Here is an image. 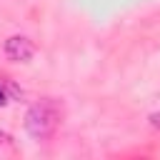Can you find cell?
I'll list each match as a JSON object with an SVG mask.
<instances>
[{
  "mask_svg": "<svg viewBox=\"0 0 160 160\" xmlns=\"http://www.w3.org/2000/svg\"><path fill=\"white\" fill-rule=\"evenodd\" d=\"M150 122H152V128H160V112L150 115Z\"/></svg>",
  "mask_w": 160,
  "mask_h": 160,
  "instance_id": "3",
  "label": "cell"
},
{
  "mask_svg": "<svg viewBox=\"0 0 160 160\" xmlns=\"http://www.w3.org/2000/svg\"><path fill=\"white\" fill-rule=\"evenodd\" d=\"M5 55H8V60H12V62H28V60L35 55V45H32V40L25 38V35H12V38L5 40Z\"/></svg>",
  "mask_w": 160,
  "mask_h": 160,
  "instance_id": "2",
  "label": "cell"
},
{
  "mask_svg": "<svg viewBox=\"0 0 160 160\" xmlns=\"http://www.w3.org/2000/svg\"><path fill=\"white\" fill-rule=\"evenodd\" d=\"M8 102V95H5V90H2V85H0V105H5Z\"/></svg>",
  "mask_w": 160,
  "mask_h": 160,
  "instance_id": "4",
  "label": "cell"
},
{
  "mask_svg": "<svg viewBox=\"0 0 160 160\" xmlns=\"http://www.w3.org/2000/svg\"><path fill=\"white\" fill-rule=\"evenodd\" d=\"M60 125V105L52 98H42L25 115V130L35 140H48Z\"/></svg>",
  "mask_w": 160,
  "mask_h": 160,
  "instance_id": "1",
  "label": "cell"
}]
</instances>
